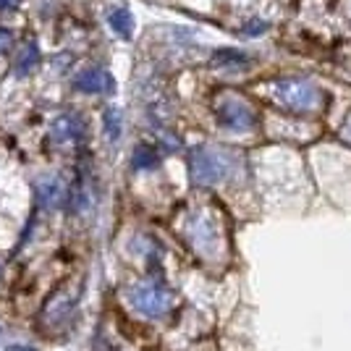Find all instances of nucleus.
<instances>
[{
    "instance_id": "1",
    "label": "nucleus",
    "mask_w": 351,
    "mask_h": 351,
    "mask_svg": "<svg viewBox=\"0 0 351 351\" xmlns=\"http://www.w3.org/2000/svg\"><path fill=\"white\" fill-rule=\"evenodd\" d=\"M273 97H276V103L283 105L291 113H312L322 103L320 89L315 87L309 79H296V76L278 79L273 84Z\"/></svg>"
},
{
    "instance_id": "2",
    "label": "nucleus",
    "mask_w": 351,
    "mask_h": 351,
    "mask_svg": "<svg viewBox=\"0 0 351 351\" xmlns=\"http://www.w3.org/2000/svg\"><path fill=\"white\" fill-rule=\"evenodd\" d=\"M215 118L223 129H231V132H249L257 126V113L254 108L241 100V97H223L218 103Z\"/></svg>"
},
{
    "instance_id": "3",
    "label": "nucleus",
    "mask_w": 351,
    "mask_h": 351,
    "mask_svg": "<svg viewBox=\"0 0 351 351\" xmlns=\"http://www.w3.org/2000/svg\"><path fill=\"white\" fill-rule=\"evenodd\" d=\"M191 178L194 184L207 186V184H215L223 176L228 173V162L220 158L218 152H210L207 147H197L189 158Z\"/></svg>"
},
{
    "instance_id": "4",
    "label": "nucleus",
    "mask_w": 351,
    "mask_h": 351,
    "mask_svg": "<svg viewBox=\"0 0 351 351\" xmlns=\"http://www.w3.org/2000/svg\"><path fill=\"white\" fill-rule=\"evenodd\" d=\"M132 302L147 317H160L171 304V293L158 283H142L132 291Z\"/></svg>"
},
{
    "instance_id": "5",
    "label": "nucleus",
    "mask_w": 351,
    "mask_h": 351,
    "mask_svg": "<svg viewBox=\"0 0 351 351\" xmlns=\"http://www.w3.org/2000/svg\"><path fill=\"white\" fill-rule=\"evenodd\" d=\"M73 87L84 95H110L116 89V79L105 69H87L73 79Z\"/></svg>"
},
{
    "instance_id": "6",
    "label": "nucleus",
    "mask_w": 351,
    "mask_h": 351,
    "mask_svg": "<svg viewBox=\"0 0 351 351\" xmlns=\"http://www.w3.org/2000/svg\"><path fill=\"white\" fill-rule=\"evenodd\" d=\"M53 139L60 142V145H66V142H79L84 134H87V123H84V118L76 116V113H63L53 121Z\"/></svg>"
},
{
    "instance_id": "7",
    "label": "nucleus",
    "mask_w": 351,
    "mask_h": 351,
    "mask_svg": "<svg viewBox=\"0 0 351 351\" xmlns=\"http://www.w3.org/2000/svg\"><path fill=\"white\" fill-rule=\"evenodd\" d=\"M37 202L43 210H56L66 202V186L58 176H45L43 181H37Z\"/></svg>"
},
{
    "instance_id": "8",
    "label": "nucleus",
    "mask_w": 351,
    "mask_h": 351,
    "mask_svg": "<svg viewBox=\"0 0 351 351\" xmlns=\"http://www.w3.org/2000/svg\"><path fill=\"white\" fill-rule=\"evenodd\" d=\"M76 304V296H69V293L58 291L56 296H50V302L45 304L43 309V322L45 325H60V322L69 317V312Z\"/></svg>"
},
{
    "instance_id": "9",
    "label": "nucleus",
    "mask_w": 351,
    "mask_h": 351,
    "mask_svg": "<svg viewBox=\"0 0 351 351\" xmlns=\"http://www.w3.org/2000/svg\"><path fill=\"white\" fill-rule=\"evenodd\" d=\"M108 21H110V27L116 29L118 37H123V40H129L134 34V16L126 11V8H113L110 16H108Z\"/></svg>"
},
{
    "instance_id": "10",
    "label": "nucleus",
    "mask_w": 351,
    "mask_h": 351,
    "mask_svg": "<svg viewBox=\"0 0 351 351\" xmlns=\"http://www.w3.org/2000/svg\"><path fill=\"white\" fill-rule=\"evenodd\" d=\"M40 47H37V43H27L24 47H21V53H19V60H16V73L19 76H27V73L40 63Z\"/></svg>"
},
{
    "instance_id": "11",
    "label": "nucleus",
    "mask_w": 351,
    "mask_h": 351,
    "mask_svg": "<svg viewBox=\"0 0 351 351\" xmlns=\"http://www.w3.org/2000/svg\"><path fill=\"white\" fill-rule=\"evenodd\" d=\"M160 162L158 158V149L155 147H147V145H139L134 149V158H132V165L136 171H149V168H155Z\"/></svg>"
},
{
    "instance_id": "12",
    "label": "nucleus",
    "mask_w": 351,
    "mask_h": 351,
    "mask_svg": "<svg viewBox=\"0 0 351 351\" xmlns=\"http://www.w3.org/2000/svg\"><path fill=\"white\" fill-rule=\"evenodd\" d=\"M241 63H249V58L239 50H218L213 56V66H241Z\"/></svg>"
},
{
    "instance_id": "13",
    "label": "nucleus",
    "mask_w": 351,
    "mask_h": 351,
    "mask_svg": "<svg viewBox=\"0 0 351 351\" xmlns=\"http://www.w3.org/2000/svg\"><path fill=\"white\" fill-rule=\"evenodd\" d=\"M103 126H105V134H108L113 142L121 136V113H118L116 108H108L103 113Z\"/></svg>"
},
{
    "instance_id": "14",
    "label": "nucleus",
    "mask_w": 351,
    "mask_h": 351,
    "mask_svg": "<svg viewBox=\"0 0 351 351\" xmlns=\"http://www.w3.org/2000/svg\"><path fill=\"white\" fill-rule=\"evenodd\" d=\"M265 29H267V21H257V19H254V21H249L247 27H244V34H247V37H257V34H263Z\"/></svg>"
},
{
    "instance_id": "15",
    "label": "nucleus",
    "mask_w": 351,
    "mask_h": 351,
    "mask_svg": "<svg viewBox=\"0 0 351 351\" xmlns=\"http://www.w3.org/2000/svg\"><path fill=\"white\" fill-rule=\"evenodd\" d=\"M160 142H162V147H165L168 152H173V149H178V147H181L178 136H173V134H160Z\"/></svg>"
},
{
    "instance_id": "16",
    "label": "nucleus",
    "mask_w": 351,
    "mask_h": 351,
    "mask_svg": "<svg viewBox=\"0 0 351 351\" xmlns=\"http://www.w3.org/2000/svg\"><path fill=\"white\" fill-rule=\"evenodd\" d=\"M11 45H14V34H11L8 29H3V27H0V53L11 50Z\"/></svg>"
},
{
    "instance_id": "17",
    "label": "nucleus",
    "mask_w": 351,
    "mask_h": 351,
    "mask_svg": "<svg viewBox=\"0 0 351 351\" xmlns=\"http://www.w3.org/2000/svg\"><path fill=\"white\" fill-rule=\"evenodd\" d=\"M21 5V0H0V11H14Z\"/></svg>"
},
{
    "instance_id": "18",
    "label": "nucleus",
    "mask_w": 351,
    "mask_h": 351,
    "mask_svg": "<svg viewBox=\"0 0 351 351\" xmlns=\"http://www.w3.org/2000/svg\"><path fill=\"white\" fill-rule=\"evenodd\" d=\"M8 351H34L29 346H8Z\"/></svg>"
}]
</instances>
